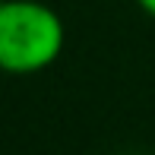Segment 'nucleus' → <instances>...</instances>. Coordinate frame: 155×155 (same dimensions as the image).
I'll use <instances>...</instances> for the list:
<instances>
[{
    "instance_id": "1",
    "label": "nucleus",
    "mask_w": 155,
    "mask_h": 155,
    "mask_svg": "<svg viewBox=\"0 0 155 155\" xmlns=\"http://www.w3.org/2000/svg\"><path fill=\"white\" fill-rule=\"evenodd\" d=\"M67 45V25L45 0H0V73L35 76L54 67Z\"/></svg>"
},
{
    "instance_id": "2",
    "label": "nucleus",
    "mask_w": 155,
    "mask_h": 155,
    "mask_svg": "<svg viewBox=\"0 0 155 155\" xmlns=\"http://www.w3.org/2000/svg\"><path fill=\"white\" fill-rule=\"evenodd\" d=\"M136 6L146 13V16H152V19H155V0H136Z\"/></svg>"
}]
</instances>
